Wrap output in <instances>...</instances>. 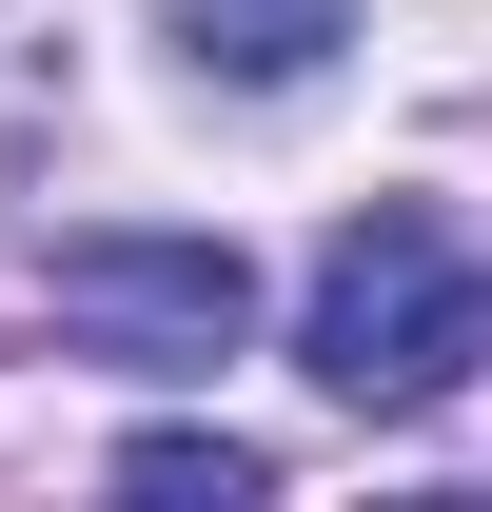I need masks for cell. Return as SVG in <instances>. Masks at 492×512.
Here are the masks:
<instances>
[{"mask_svg":"<svg viewBox=\"0 0 492 512\" xmlns=\"http://www.w3.org/2000/svg\"><path fill=\"white\" fill-rule=\"evenodd\" d=\"M119 473H138V493H276V453H256V434H138Z\"/></svg>","mask_w":492,"mask_h":512,"instance_id":"277c9868","label":"cell"},{"mask_svg":"<svg viewBox=\"0 0 492 512\" xmlns=\"http://www.w3.org/2000/svg\"><path fill=\"white\" fill-rule=\"evenodd\" d=\"M40 296H60L99 355H138V375H197V355H237V335H256V256H237V237H138V217H79V237L40 256Z\"/></svg>","mask_w":492,"mask_h":512,"instance_id":"7a4b0ae2","label":"cell"},{"mask_svg":"<svg viewBox=\"0 0 492 512\" xmlns=\"http://www.w3.org/2000/svg\"><path fill=\"white\" fill-rule=\"evenodd\" d=\"M335 20H355V0H178L197 79H315V60H335Z\"/></svg>","mask_w":492,"mask_h":512,"instance_id":"3957f363","label":"cell"},{"mask_svg":"<svg viewBox=\"0 0 492 512\" xmlns=\"http://www.w3.org/2000/svg\"><path fill=\"white\" fill-rule=\"evenodd\" d=\"M315 394H355V414H433V394L492 355V276L453 256V217H414V197H374L355 237L315 256V316H296Z\"/></svg>","mask_w":492,"mask_h":512,"instance_id":"6da1fadb","label":"cell"}]
</instances>
